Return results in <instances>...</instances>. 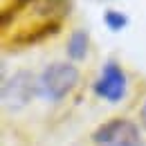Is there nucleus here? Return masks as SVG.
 <instances>
[{
  "label": "nucleus",
  "instance_id": "1",
  "mask_svg": "<svg viewBox=\"0 0 146 146\" xmlns=\"http://www.w3.org/2000/svg\"><path fill=\"white\" fill-rule=\"evenodd\" d=\"M79 68L65 61L50 63L43 72L38 74V97L47 101H61L79 86Z\"/></svg>",
  "mask_w": 146,
  "mask_h": 146
},
{
  "label": "nucleus",
  "instance_id": "2",
  "mask_svg": "<svg viewBox=\"0 0 146 146\" xmlns=\"http://www.w3.org/2000/svg\"><path fill=\"white\" fill-rule=\"evenodd\" d=\"M92 142L97 146H144L137 124L124 117H115L94 128Z\"/></svg>",
  "mask_w": 146,
  "mask_h": 146
},
{
  "label": "nucleus",
  "instance_id": "3",
  "mask_svg": "<svg viewBox=\"0 0 146 146\" xmlns=\"http://www.w3.org/2000/svg\"><path fill=\"white\" fill-rule=\"evenodd\" d=\"M38 97V76L27 70H18L2 83V104L11 110H18Z\"/></svg>",
  "mask_w": 146,
  "mask_h": 146
},
{
  "label": "nucleus",
  "instance_id": "4",
  "mask_svg": "<svg viewBox=\"0 0 146 146\" xmlns=\"http://www.w3.org/2000/svg\"><path fill=\"white\" fill-rule=\"evenodd\" d=\"M126 90H128V79L126 72L121 70V65L117 61H106L101 74L92 83V92L110 104H119L126 97Z\"/></svg>",
  "mask_w": 146,
  "mask_h": 146
},
{
  "label": "nucleus",
  "instance_id": "5",
  "mask_svg": "<svg viewBox=\"0 0 146 146\" xmlns=\"http://www.w3.org/2000/svg\"><path fill=\"white\" fill-rule=\"evenodd\" d=\"M88 45H90L88 32L86 29H74L72 34H70V38H68V45H65L68 56L72 61H83L88 56Z\"/></svg>",
  "mask_w": 146,
  "mask_h": 146
},
{
  "label": "nucleus",
  "instance_id": "6",
  "mask_svg": "<svg viewBox=\"0 0 146 146\" xmlns=\"http://www.w3.org/2000/svg\"><path fill=\"white\" fill-rule=\"evenodd\" d=\"M104 23H106V27L110 32H121V29L128 27V16L119 9H108L104 14Z\"/></svg>",
  "mask_w": 146,
  "mask_h": 146
},
{
  "label": "nucleus",
  "instance_id": "7",
  "mask_svg": "<svg viewBox=\"0 0 146 146\" xmlns=\"http://www.w3.org/2000/svg\"><path fill=\"white\" fill-rule=\"evenodd\" d=\"M139 124L146 128V99H144V104H142V108H139Z\"/></svg>",
  "mask_w": 146,
  "mask_h": 146
}]
</instances>
